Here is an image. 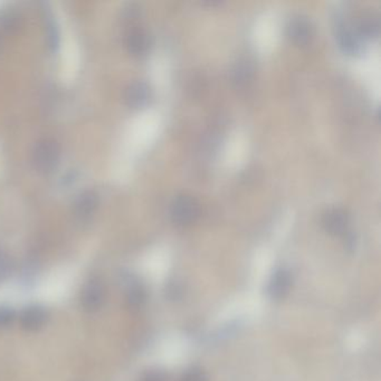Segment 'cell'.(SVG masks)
<instances>
[{
	"mask_svg": "<svg viewBox=\"0 0 381 381\" xmlns=\"http://www.w3.org/2000/svg\"><path fill=\"white\" fill-rule=\"evenodd\" d=\"M322 223L331 235H343L348 230L349 216L342 208H331L325 213Z\"/></svg>",
	"mask_w": 381,
	"mask_h": 381,
	"instance_id": "5b68a950",
	"label": "cell"
},
{
	"mask_svg": "<svg viewBox=\"0 0 381 381\" xmlns=\"http://www.w3.org/2000/svg\"><path fill=\"white\" fill-rule=\"evenodd\" d=\"M150 87L146 82L135 80L125 89V101L130 107H141L149 102Z\"/></svg>",
	"mask_w": 381,
	"mask_h": 381,
	"instance_id": "ba28073f",
	"label": "cell"
},
{
	"mask_svg": "<svg viewBox=\"0 0 381 381\" xmlns=\"http://www.w3.org/2000/svg\"><path fill=\"white\" fill-rule=\"evenodd\" d=\"M287 33H289L290 39H292L295 44H307L312 37V26L307 18L298 16L290 21Z\"/></svg>",
	"mask_w": 381,
	"mask_h": 381,
	"instance_id": "9c48e42d",
	"label": "cell"
},
{
	"mask_svg": "<svg viewBox=\"0 0 381 381\" xmlns=\"http://www.w3.org/2000/svg\"><path fill=\"white\" fill-rule=\"evenodd\" d=\"M293 277L286 268H280L272 275L268 286V293L272 300H282L289 294L292 287Z\"/></svg>",
	"mask_w": 381,
	"mask_h": 381,
	"instance_id": "277c9868",
	"label": "cell"
},
{
	"mask_svg": "<svg viewBox=\"0 0 381 381\" xmlns=\"http://www.w3.org/2000/svg\"><path fill=\"white\" fill-rule=\"evenodd\" d=\"M14 272V262L12 257L3 250H0V282L8 280Z\"/></svg>",
	"mask_w": 381,
	"mask_h": 381,
	"instance_id": "e0dca14e",
	"label": "cell"
},
{
	"mask_svg": "<svg viewBox=\"0 0 381 381\" xmlns=\"http://www.w3.org/2000/svg\"><path fill=\"white\" fill-rule=\"evenodd\" d=\"M48 319L47 311L41 305H32L25 309L21 314V328L30 332L41 330Z\"/></svg>",
	"mask_w": 381,
	"mask_h": 381,
	"instance_id": "8992f818",
	"label": "cell"
},
{
	"mask_svg": "<svg viewBox=\"0 0 381 381\" xmlns=\"http://www.w3.org/2000/svg\"><path fill=\"white\" fill-rule=\"evenodd\" d=\"M337 37L340 47L345 53L357 54L360 52V36L357 33V30L341 24L338 28Z\"/></svg>",
	"mask_w": 381,
	"mask_h": 381,
	"instance_id": "30bf717a",
	"label": "cell"
},
{
	"mask_svg": "<svg viewBox=\"0 0 381 381\" xmlns=\"http://www.w3.org/2000/svg\"><path fill=\"white\" fill-rule=\"evenodd\" d=\"M170 216L173 223L187 226L194 223L199 216V205L193 197L182 195L175 198L170 206Z\"/></svg>",
	"mask_w": 381,
	"mask_h": 381,
	"instance_id": "7a4b0ae2",
	"label": "cell"
},
{
	"mask_svg": "<svg viewBox=\"0 0 381 381\" xmlns=\"http://www.w3.org/2000/svg\"><path fill=\"white\" fill-rule=\"evenodd\" d=\"M150 36L146 30L140 27H134L129 30L125 37V45L128 51L134 56H141L149 51Z\"/></svg>",
	"mask_w": 381,
	"mask_h": 381,
	"instance_id": "52a82bcc",
	"label": "cell"
},
{
	"mask_svg": "<svg viewBox=\"0 0 381 381\" xmlns=\"http://www.w3.org/2000/svg\"><path fill=\"white\" fill-rule=\"evenodd\" d=\"M127 300H128L130 307H135V309L142 307L146 300V290L137 282L129 283L128 289H127Z\"/></svg>",
	"mask_w": 381,
	"mask_h": 381,
	"instance_id": "5bb4252c",
	"label": "cell"
},
{
	"mask_svg": "<svg viewBox=\"0 0 381 381\" xmlns=\"http://www.w3.org/2000/svg\"><path fill=\"white\" fill-rule=\"evenodd\" d=\"M143 381H166L164 375L161 373H150L144 377Z\"/></svg>",
	"mask_w": 381,
	"mask_h": 381,
	"instance_id": "ffe728a7",
	"label": "cell"
},
{
	"mask_svg": "<svg viewBox=\"0 0 381 381\" xmlns=\"http://www.w3.org/2000/svg\"><path fill=\"white\" fill-rule=\"evenodd\" d=\"M379 32H380V21L377 16L368 14L359 21L357 27V33L359 34V36L375 37L379 35Z\"/></svg>",
	"mask_w": 381,
	"mask_h": 381,
	"instance_id": "7c38bea8",
	"label": "cell"
},
{
	"mask_svg": "<svg viewBox=\"0 0 381 381\" xmlns=\"http://www.w3.org/2000/svg\"><path fill=\"white\" fill-rule=\"evenodd\" d=\"M21 25V16L16 9H5L0 12V28L6 33H15Z\"/></svg>",
	"mask_w": 381,
	"mask_h": 381,
	"instance_id": "4fadbf2b",
	"label": "cell"
},
{
	"mask_svg": "<svg viewBox=\"0 0 381 381\" xmlns=\"http://www.w3.org/2000/svg\"><path fill=\"white\" fill-rule=\"evenodd\" d=\"M182 381H208V377L203 370L194 368V369L188 370L185 375L182 377Z\"/></svg>",
	"mask_w": 381,
	"mask_h": 381,
	"instance_id": "d6986e66",
	"label": "cell"
},
{
	"mask_svg": "<svg viewBox=\"0 0 381 381\" xmlns=\"http://www.w3.org/2000/svg\"><path fill=\"white\" fill-rule=\"evenodd\" d=\"M98 195L93 190H85L75 200V214L80 219H87L98 206Z\"/></svg>",
	"mask_w": 381,
	"mask_h": 381,
	"instance_id": "8fae6325",
	"label": "cell"
},
{
	"mask_svg": "<svg viewBox=\"0 0 381 381\" xmlns=\"http://www.w3.org/2000/svg\"><path fill=\"white\" fill-rule=\"evenodd\" d=\"M60 144L53 138H43L36 143L33 150V162L36 169L43 173H50L60 162Z\"/></svg>",
	"mask_w": 381,
	"mask_h": 381,
	"instance_id": "6da1fadb",
	"label": "cell"
},
{
	"mask_svg": "<svg viewBox=\"0 0 381 381\" xmlns=\"http://www.w3.org/2000/svg\"><path fill=\"white\" fill-rule=\"evenodd\" d=\"M253 71V66L248 60L241 61L234 69V78L237 83H245L246 80H250Z\"/></svg>",
	"mask_w": 381,
	"mask_h": 381,
	"instance_id": "2e32d148",
	"label": "cell"
},
{
	"mask_svg": "<svg viewBox=\"0 0 381 381\" xmlns=\"http://www.w3.org/2000/svg\"><path fill=\"white\" fill-rule=\"evenodd\" d=\"M15 319L16 313L12 307H0V328L10 327Z\"/></svg>",
	"mask_w": 381,
	"mask_h": 381,
	"instance_id": "ac0fdd59",
	"label": "cell"
},
{
	"mask_svg": "<svg viewBox=\"0 0 381 381\" xmlns=\"http://www.w3.org/2000/svg\"><path fill=\"white\" fill-rule=\"evenodd\" d=\"M45 28H46V37H47L48 46L52 51H56L60 46V32L55 24L53 15L51 12H47L45 15Z\"/></svg>",
	"mask_w": 381,
	"mask_h": 381,
	"instance_id": "9a60e30c",
	"label": "cell"
},
{
	"mask_svg": "<svg viewBox=\"0 0 381 381\" xmlns=\"http://www.w3.org/2000/svg\"><path fill=\"white\" fill-rule=\"evenodd\" d=\"M105 298H107V291H105V284L102 283L98 279H93L84 286L80 302L84 310L94 313L105 305Z\"/></svg>",
	"mask_w": 381,
	"mask_h": 381,
	"instance_id": "3957f363",
	"label": "cell"
}]
</instances>
